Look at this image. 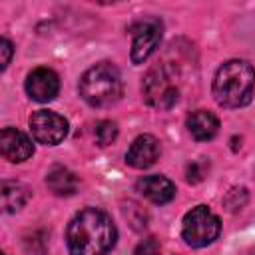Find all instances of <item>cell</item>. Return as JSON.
Listing matches in <instances>:
<instances>
[{
	"label": "cell",
	"instance_id": "1",
	"mask_svg": "<svg viewBox=\"0 0 255 255\" xmlns=\"http://www.w3.org/2000/svg\"><path fill=\"white\" fill-rule=\"evenodd\" d=\"M116 225L112 217L96 207L74 215L66 229V243L72 255H106L116 245Z\"/></svg>",
	"mask_w": 255,
	"mask_h": 255
},
{
	"label": "cell",
	"instance_id": "2",
	"mask_svg": "<svg viewBox=\"0 0 255 255\" xmlns=\"http://www.w3.org/2000/svg\"><path fill=\"white\" fill-rule=\"evenodd\" d=\"M255 70L245 60H229L219 66L213 78V96L223 108H241L251 102Z\"/></svg>",
	"mask_w": 255,
	"mask_h": 255
},
{
	"label": "cell",
	"instance_id": "3",
	"mask_svg": "<svg viewBox=\"0 0 255 255\" xmlns=\"http://www.w3.org/2000/svg\"><path fill=\"white\" fill-rule=\"evenodd\" d=\"M80 96L94 108H108L122 96V76L110 62H100L84 72L80 80Z\"/></svg>",
	"mask_w": 255,
	"mask_h": 255
},
{
	"label": "cell",
	"instance_id": "4",
	"mask_svg": "<svg viewBox=\"0 0 255 255\" xmlns=\"http://www.w3.org/2000/svg\"><path fill=\"white\" fill-rule=\"evenodd\" d=\"M141 92H143V100L147 102V106L155 110H169L179 98L175 70L165 64L151 68L147 76L143 78Z\"/></svg>",
	"mask_w": 255,
	"mask_h": 255
},
{
	"label": "cell",
	"instance_id": "5",
	"mask_svg": "<svg viewBox=\"0 0 255 255\" xmlns=\"http://www.w3.org/2000/svg\"><path fill=\"white\" fill-rule=\"evenodd\" d=\"M219 231V217L207 205H197L191 211H187L181 223V237L189 247H205L213 243Z\"/></svg>",
	"mask_w": 255,
	"mask_h": 255
},
{
	"label": "cell",
	"instance_id": "6",
	"mask_svg": "<svg viewBox=\"0 0 255 255\" xmlns=\"http://www.w3.org/2000/svg\"><path fill=\"white\" fill-rule=\"evenodd\" d=\"M30 131L36 141L44 145L60 143L68 133V120L50 110H38L30 116Z\"/></svg>",
	"mask_w": 255,
	"mask_h": 255
},
{
	"label": "cell",
	"instance_id": "7",
	"mask_svg": "<svg viewBox=\"0 0 255 255\" xmlns=\"http://www.w3.org/2000/svg\"><path fill=\"white\" fill-rule=\"evenodd\" d=\"M131 32H133L131 62L133 64H141L143 60H147L153 54V50L157 48V44L161 40V22L155 20V18L139 20L131 28Z\"/></svg>",
	"mask_w": 255,
	"mask_h": 255
},
{
	"label": "cell",
	"instance_id": "8",
	"mask_svg": "<svg viewBox=\"0 0 255 255\" xmlns=\"http://www.w3.org/2000/svg\"><path fill=\"white\" fill-rule=\"evenodd\" d=\"M26 92L36 102H50L60 92V80L58 74L50 68H36L26 78Z\"/></svg>",
	"mask_w": 255,
	"mask_h": 255
},
{
	"label": "cell",
	"instance_id": "9",
	"mask_svg": "<svg viewBox=\"0 0 255 255\" xmlns=\"http://www.w3.org/2000/svg\"><path fill=\"white\" fill-rule=\"evenodd\" d=\"M0 151L8 161L18 163L34 153V143L24 131L16 128H4L0 133Z\"/></svg>",
	"mask_w": 255,
	"mask_h": 255
},
{
	"label": "cell",
	"instance_id": "10",
	"mask_svg": "<svg viewBox=\"0 0 255 255\" xmlns=\"http://www.w3.org/2000/svg\"><path fill=\"white\" fill-rule=\"evenodd\" d=\"M157 157H159V141L149 133L137 135L126 153L128 165H131L135 169H145V167L153 165L157 161Z\"/></svg>",
	"mask_w": 255,
	"mask_h": 255
},
{
	"label": "cell",
	"instance_id": "11",
	"mask_svg": "<svg viewBox=\"0 0 255 255\" xmlns=\"http://www.w3.org/2000/svg\"><path fill=\"white\" fill-rule=\"evenodd\" d=\"M137 191L151 203L163 205L175 197V183L165 175H145L137 181Z\"/></svg>",
	"mask_w": 255,
	"mask_h": 255
},
{
	"label": "cell",
	"instance_id": "12",
	"mask_svg": "<svg viewBox=\"0 0 255 255\" xmlns=\"http://www.w3.org/2000/svg\"><path fill=\"white\" fill-rule=\"evenodd\" d=\"M187 129L197 141H209L219 131V120L207 110H197L187 118Z\"/></svg>",
	"mask_w": 255,
	"mask_h": 255
},
{
	"label": "cell",
	"instance_id": "13",
	"mask_svg": "<svg viewBox=\"0 0 255 255\" xmlns=\"http://www.w3.org/2000/svg\"><path fill=\"white\" fill-rule=\"evenodd\" d=\"M46 183L56 195H74L78 189V177L68 167H62V165H54L48 171Z\"/></svg>",
	"mask_w": 255,
	"mask_h": 255
},
{
	"label": "cell",
	"instance_id": "14",
	"mask_svg": "<svg viewBox=\"0 0 255 255\" xmlns=\"http://www.w3.org/2000/svg\"><path fill=\"white\" fill-rule=\"evenodd\" d=\"M26 199H28V193H26L24 185L10 183V181L2 183V205H4V211H8V213L18 211L26 203Z\"/></svg>",
	"mask_w": 255,
	"mask_h": 255
},
{
	"label": "cell",
	"instance_id": "15",
	"mask_svg": "<svg viewBox=\"0 0 255 255\" xmlns=\"http://www.w3.org/2000/svg\"><path fill=\"white\" fill-rule=\"evenodd\" d=\"M94 133H96V141L100 145H110L118 137V126L114 122H110V120H104V122H100L96 126V131Z\"/></svg>",
	"mask_w": 255,
	"mask_h": 255
},
{
	"label": "cell",
	"instance_id": "16",
	"mask_svg": "<svg viewBox=\"0 0 255 255\" xmlns=\"http://www.w3.org/2000/svg\"><path fill=\"white\" fill-rule=\"evenodd\" d=\"M133 255H159V243L155 237H147L143 241L137 243V247L133 249Z\"/></svg>",
	"mask_w": 255,
	"mask_h": 255
},
{
	"label": "cell",
	"instance_id": "17",
	"mask_svg": "<svg viewBox=\"0 0 255 255\" xmlns=\"http://www.w3.org/2000/svg\"><path fill=\"white\" fill-rule=\"evenodd\" d=\"M12 52H14V48H12L10 40L2 38V40H0V68H2V70H6V68H8L10 58H12Z\"/></svg>",
	"mask_w": 255,
	"mask_h": 255
},
{
	"label": "cell",
	"instance_id": "18",
	"mask_svg": "<svg viewBox=\"0 0 255 255\" xmlns=\"http://www.w3.org/2000/svg\"><path fill=\"white\" fill-rule=\"evenodd\" d=\"M203 179V169H201V165L195 161V163H191L189 167H187V181L189 183H197V181H201Z\"/></svg>",
	"mask_w": 255,
	"mask_h": 255
}]
</instances>
